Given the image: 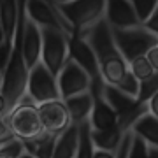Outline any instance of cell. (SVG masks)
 <instances>
[{"mask_svg":"<svg viewBox=\"0 0 158 158\" xmlns=\"http://www.w3.org/2000/svg\"><path fill=\"white\" fill-rule=\"evenodd\" d=\"M77 151V123H70L56 135L53 156H76Z\"/></svg>","mask_w":158,"mask_h":158,"instance_id":"cell-15","label":"cell"},{"mask_svg":"<svg viewBox=\"0 0 158 158\" xmlns=\"http://www.w3.org/2000/svg\"><path fill=\"white\" fill-rule=\"evenodd\" d=\"M56 83H58V90H60V97L67 98V97H72L76 93L90 90L91 77L85 69L81 65H77L72 58L69 56L67 62L63 63V67L58 72Z\"/></svg>","mask_w":158,"mask_h":158,"instance_id":"cell-7","label":"cell"},{"mask_svg":"<svg viewBox=\"0 0 158 158\" xmlns=\"http://www.w3.org/2000/svg\"><path fill=\"white\" fill-rule=\"evenodd\" d=\"M148 158H158V144H148Z\"/></svg>","mask_w":158,"mask_h":158,"instance_id":"cell-33","label":"cell"},{"mask_svg":"<svg viewBox=\"0 0 158 158\" xmlns=\"http://www.w3.org/2000/svg\"><path fill=\"white\" fill-rule=\"evenodd\" d=\"M91 158H114V153L107 151V149H102V148H93Z\"/></svg>","mask_w":158,"mask_h":158,"instance_id":"cell-30","label":"cell"},{"mask_svg":"<svg viewBox=\"0 0 158 158\" xmlns=\"http://www.w3.org/2000/svg\"><path fill=\"white\" fill-rule=\"evenodd\" d=\"M156 91H158V70H155L149 77L139 81L137 102H148Z\"/></svg>","mask_w":158,"mask_h":158,"instance_id":"cell-20","label":"cell"},{"mask_svg":"<svg viewBox=\"0 0 158 158\" xmlns=\"http://www.w3.org/2000/svg\"><path fill=\"white\" fill-rule=\"evenodd\" d=\"M142 25H144L146 28H149L151 32H155V34L158 35V6H156V9L153 11V14H151L149 18H148V19H146L144 23H142Z\"/></svg>","mask_w":158,"mask_h":158,"instance_id":"cell-28","label":"cell"},{"mask_svg":"<svg viewBox=\"0 0 158 158\" xmlns=\"http://www.w3.org/2000/svg\"><path fill=\"white\" fill-rule=\"evenodd\" d=\"M123 130L118 127V123L111 127V128H104V130H97L91 128V139H93V146L95 148H102V149H107V151H116L118 142L121 139ZM116 156V155H114Z\"/></svg>","mask_w":158,"mask_h":158,"instance_id":"cell-17","label":"cell"},{"mask_svg":"<svg viewBox=\"0 0 158 158\" xmlns=\"http://www.w3.org/2000/svg\"><path fill=\"white\" fill-rule=\"evenodd\" d=\"M102 95L107 100V104L118 113V116H121L123 113H127L128 109H132V106L137 102L135 97L125 93L123 90H119L116 85H111V83H104V88H102Z\"/></svg>","mask_w":158,"mask_h":158,"instance_id":"cell-14","label":"cell"},{"mask_svg":"<svg viewBox=\"0 0 158 158\" xmlns=\"http://www.w3.org/2000/svg\"><path fill=\"white\" fill-rule=\"evenodd\" d=\"M27 95H28L35 104L55 100V98H62V97H60V90H58L56 76L51 74V70L46 67L42 62H37L34 67L28 70Z\"/></svg>","mask_w":158,"mask_h":158,"instance_id":"cell-6","label":"cell"},{"mask_svg":"<svg viewBox=\"0 0 158 158\" xmlns=\"http://www.w3.org/2000/svg\"><path fill=\"white\" fill-rule=\"evenodd\" d=\"M69 56L74 62L81 65L86 72L90 74V77L100 76V69H98V62L91 46L86 42V39H83L79 34H69Z\"/></svg>","mask_w":158,"mask_h":158,"instance_id":"cell-10","label":"cell"},{"mask_svg":"<svg viewBox=\"0 0 158 158\" xmlns=\"http://www.w3.org/2000/svg\"><path fill=\"white\" fill-rule=\"evenodd\" d=\"M46 2H48V4H49L51 7H56V9H60V7H58L56 4H55V0H46Z\"/></svg>","mask_w":158,"mask_h":158,"instance_id":"cell-35","label":"cell"},{"mask_svg":"<svg viewBox=\"0 0 158 158\" xmlns=\"http://www.w3.org/2000/svg\"><path fill=\"white\" fill-rule=\"evenodd\" d=\"M2 81H4V72L0 70V88H2Z\"/></svg>","mask_w":158,"mask_h":158,"instance_id":"cell-37","label":"cell"},{"mask_svg":"<svg viewBox=\"0 0 158 158\" xmlns=\"http://www.w3.org/2000/svg\"><path fill=\"white\" fill-rule=\"evenodd\" d=\"M106 21L111 27H132L141 23L137 19L130 0H106Z\"/></svg>","mask_w":158,"mask_h":158,"instance_id":"cell-12","label":"cell"},{"mask_svg":"<svg viewBox=\"0 0 158 158\" xmlns=\"http://www.w3.org/2000/svg\"><path fill=\"white\" fill-rule=\"evenodd\" d=\"M148 109H149V113L158 118V91L148 100Z\"/></svg>","mask_w":158,"mask_h":158,"instance_id":"cell-31","label":"cell"},{"mask_svg":"<svg viewBox=\"0 0 158 158\" xmlns=\"http://www.w3.org/2000/svg\"><path fill=\"white\" fill-rule=\"evenodd\" d=\"M130 4L134 7V12H135L137 19L141 23H144L153 14V11L156 9L158 0H130Z\"/></svg>","mask_w":158,"mask_h":158,"instance_id":"cell-22","label":"cell"},{"mask_svg":"<svg viewBox=\"0 0 158 158\" xmlns=\"http://www.w3.org/2000/svg\"><path fill=\"white\" fill-rule=\"evenodd\" d=\"M128 156L132 158H148V142L144 137H141L139 134L134 132L132 137V146H130Z\"/></svg>","mask_w":158,"mask_h":158,"instance_id":"cell-24","label":"cell"},{"mask_svg":"<svg viewBox=\"0 0 158 158\" xmlns=\"http://www.w3.org/2000/svg\"><path fill=\"white\" fill-rule=\"evenodd\" d=\"M58 7L76 34L86 30L106 16V0H70Z\"/></svg>","mask_w":158,"mask_h":158,"instance_id":"cell-5","label":"cell"},{"mask_svg":"<svg viewBox=\"0 0 158 158\" xmlns=\"http://www.w3.org/2000/svg\"><path fill=\"white\" fill-rule=\"evenodd\" d=\"M130 128L135 134H139L141 137H144L148 144H158V118L155 114H151L149 111L141 114L132 123Z\"/></svg>","mask_w":158,"mask_h":158,"instance_id":"cell-16","label":"cell"},{"mask_svg":"<svg viewBox=\"0 0 158 158\" xmlns=\"http://www.w3.org/2000/svg\"><path fill=\"white\" fill-rule=\"evenodd\" d=\"M111 30H113L114 42L127 63L141 55H146L149 48L158 44V35L146 28L142 23L132 27H111Z\"/></svg>","mask_w":158,"mask_h":158,"instance_id":"cell-2","label":"cell"},{"mask_svg":"<svg viewBox=\"0 0 158 158\" xmlns=\"http://www.w3.org/2000/svg\"><path fill=\"white\" fill-rule=\"evenodd\" d=\"M128 69L132 70V74H134L139 81L149 77V76L155 72V69L151 67V63H149V60L146 58V55H141V56L130 60V62H128Z\"/></svg>","mask_w":158,"mask_h":158,"instance_id":"cell-21","label":"cell"},{"mask_svg":"<svg viewBox=\"0 0 158 158\" xmlns=\"http://www.w3.org/2000/svg\"><path fill=\"white\" fill-rule=\"evenodd\" d=\"M146 58L149 60L151 67L155 69V70H158V44H155L153 48H149V49H148Z\"/></svg>","mask_w":158,"mask_h":158,"instance_id":"cell-29","label":"cell"},{"mask_svg":"<svg viewBox=\"0 0 158 158\" xmlns=\"http://www.w3.org/2000/svg\"><path fill=\"white\" fill-rule=\"evenodd\" d=\"M11 49H12V42L4 40V42L0 44V70H2V72L6 70L7 62H9V58H11Z\"/></svg>","mask_w":158,"mask_h":158,"instance_id":"cell-26","label":"cell"},{"mask_svg":"<svg viewBox=\"0 0 158 158\" xmlns=\"http://www.w3.org/2000/svg\"><path fill=\"white\" fill-rule=\"evenodd\" d=\"M93 139H91L90 119H83L77 123V151L76 156H90L93 155Z\"/></svg>","mask_w":158,"mask_h":158,"instance_id":"cell-18","label":"cell"},{"mask_svg":"<svg viewBox=\"0 0 158 158\" xmlns=\"http://www.w3.org/2000/svg\"><path fill=\"white\" fill-rule=\"evenodd\" d=\"M12 137H14V134H12L9 123H7L6 116H0V144L9 141V139H12Z\"/></svg>","mask_w":158,"mask_h":158,"instance_id":"cell-27","label":"cell"},{"mask_svg":"<svg viewBox=\"0 0 158 158\" xmlns=\"http://www.w3.org/2000/svg\"><path fill=\"white\" fill-rule=\"evenodd\" d=\"M27 16L34 19L39 27H58L67 34H72V27L56 7H51L46 0H27L25 4Z\"/></svg>","mask_w":158,"mask_h":158,"instance_id":"cell-8","label":"cell"},{"mask_svg":"<svg viewBox=\"0 0 158 158\" xmlns=\"http://www.w3.org/2000/svg\"><path fill=\"white\" fill-rule=\"evenodd\" d=\"M40 48H42V35L40 27L34 19L27 16L25 19V28H23V58L28 70L37 62H40Z\"/></svg>","mask_w":158,"mask_h":158,"instance_id":"cell-11","label":"cell"},{"mask_svg":"<svg viewBox=\"0 0 158 158\" xmlns=\"http://www.w3.org/2000/svg\"><path fill=\"white\" fill-rule=\"evenodd\" d=\"M7 113H9V106H7V100L4 97V93L0 91V116H6Z\"/></svg>","mask_w":158,"mask_h":158,"instance_id":"cell-32","label":"cell"},{"mask_svg":"<svg viewBox=\"0 0 158 158\" xmlns=\"http://www.w3.org/2000/svg\"><path fill=\"white\" fill-rule=\"evenodd\" d=\"M6 40V32H4V27H2V21H0V44Z\"/></svg>","mask_w":158,"mask_h":158,"instance_id":"cell-34","label":"cell"},{"mask_svg":"<svg viewBox=\"0 0 158 158\" xmlns=\"http://www.w3.org/2000/svg\"><path fill=\"white\" fill-rule=\"evenodd\" d=\"M116 86H118L119 90H123L125 93H128V95H132V97L137 98V93H139V79L132 74L130 69L123 74V77L116 83Z\"/></svg>","mask_w":158,"mask_h":158,"instance_id":"cell-23","label":"cell"},{"mask_svg":"<svg viewBox=\"0 0 158 158\" xmlns=\"http://www.w3.org/2000/svg\"><path fill=\"white\" fill-rule=\"evenodd\" d=\"M42 48H40V62L58 76L60 69L69 58V34L58 27H40Z\"/></svg>","mask_w":158,"mask_h":158,"instance_id":"cell-4","label":"cell"},{"mask_svg":"<svg viewBox=\"0 0 158 158\" xmlns=\"http://www.w3.org/2000/svg\"><path fill=\"white\" fill-rule=\"evenodd\" d=\"M37 111H39L40 123H42V130L49 132V134H60L63 128H67L72 123L70 114H69L65 102L62 98L40 102V104H37Z\"/></svg>","mask_w":158,"mask_h":158,"instance_id":"cell-9","label":"cell"},{"mask_svg":"<svg viewBox=\"0 0 158 158\" xmlns=\"http://www.w3.org/2000/svg\"><path fill=\"white\" fill-rule=\"evenodd\" d=\"M6 119L9 127H11L12 134L23 141H28L34 137L40 135L42 123L39 118V111H37V104L30 98L27 93L21 97V100L6 114Z\"/></svg>","mask_w":158,"mask_h":158,"instance_id":"cell-3","label":"cell"},{"mask_svg":"<svg viewBox=\"0 0 158 158\" xmlns=\"http://www.w3.org/2000/svg\"><path fill=\"white\" fill-rule=\"evenodd\" d=\"M62 100L65 102V107H67L69 114H70V121L72 123H79L83 119L90 118L91 107H93V95H91L90 90L76 93V95L62 98Z\"/></svg>","mask_w":158,"mask_h":158,"instance_id":"cell-13","label":"cell"},{"mask_svg":"<svg viewBox=\"0 0 158 158\" xmlns=\"http://www.w3.org/2000/svg\"><path fill=\"white\" fill-rule=\"evenodd\" d=\"M67 2H70V0H55L56 6H60V4H67Z\"/></svg>","mask_w":158,"mask_h":158,"instance_id":"cell-36","label":"cell"},{"mask_svg":"<svg viewBox=\"0 0 158 158\" xmlns=\"http://www.w3.org/2000/svg\"><path fill=\"white\" fill-rule=\"evenodd\" d=\"M132 137H134V130L132 128L123 130L121 139H119V142H118V148H116V151H114L116 156H128L130 146H132Z\"/></svg>","mask_w":158,"mask_h":158,"instance_id":"cell-25","label":"cell"},{"mask_svg":"<svg viewBox=\"0 0 158 158\" xmlns=\"http://www.w3.org/2000/svg\"><path fill=\"white\" fill-rule=\"evenodd\" d=\"M0 158H28L23 139L19 137H12L9 141L0 144Z\"/></svg>","mask_w":158,"mask_h":158,"instance_id":"cell-19","label":"cell"},{"mask_svg":"<svg viewBox=\"0 0 158 158\" xmlns=\"http://www.w3.org/2000/svg\"><path fill=\"white\" fill-rule=\"evenodd\" d=\"M79 35L83 39H86V42L91 46L104 81L116 85L123 77V74L128 70V63L123 58V55L119 53L118 46L114 42L111 25L106 21V18L98 19L83 32H79Z\"/></svg>","mask_w":158,"mask_h":158,"instance_id":"cell-1","label":"cell"}]
</instances>
